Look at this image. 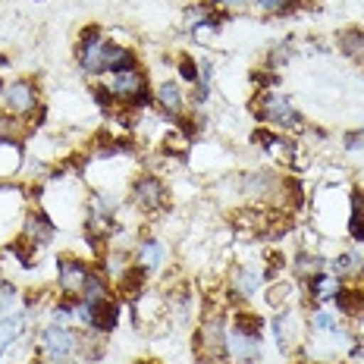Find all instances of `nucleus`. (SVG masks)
I'll use <instances>...</instances> for the list:
<instances>
[{
    "mask_svg": "<svg viewBox=\"0 0 364 364\" xmlns=\"http://www.w3.org/2000/svg\"><path fill=\"white\" fill-rule=\"evenodd\" d=\"M41 348L50 364H66L73 352H79V336L73 330H66L63 323H54V327L41 333Z\"/></svg>",
    "mask_w": 364,
    "mask_h": 364,
    "instance_id": "2",
    "label": "nucleus"
},
{
    "mask_svg": "<svg viewBox=\"0 0 364 364\" xmlns=\"http://www.w3.org/2000/svg\"><path fill=\"white\" fill-rule=\"evenodd\" d=\"M179 75H182L186 82H198V66H195V60L188 57V54L179 57Z\"/></svg>",
    "mask_w": 364,
    "mask_h": 364,
    "instance_id": "25",
    "label": "nucleus"
},
{
    "mask_svg": "<svg viewBox=\"0 0 364 364\" xmlns=\"http://www.w3.org/2000/svg\"><path fill=\"white\" fill-rule=\"evenodd\" d=\"M145 279H148V270L141 267V264L126 267L123 273H119V292H123L126 299H139L141 289H145Z\"/></svg>",
    "mask_w": 364,
    "mask_h": 364,
    "instance_id": "12",
    "label": "nucleus"
},
{
    "mask_svg": "<svg viewBox=\"0 0 364 364\" xmlns=\"http://www.w3.org/2000/svg\"><path fill=\"white\" fill-rule=\"evenodd\" d=\"M261 327H264V321L257 314H252V311H236L232 314V330L242 333V336L261 339Z\"/></svg>",
    "mask_w": 364,
    "mask_h": 364,
    "instance_id": "18",
    "label": "nucleus"
},
{
    "mask_svg": "<svg viewBox=\"0 0 364 364\" xmlns=\"http://www.w3.org/2000/svg\"><path fill=\"white\" fill-rule=\"evenodd\" d=\"M110 299V286L104 283L101 273H88L85 286H82V301H104Z\"/></svg>",
    "mask_w": 364,
    "mask_h": 364,
    "instance_id": "20",
    "label": "nucleus"
},
{
    "mask_svg": "<svg viewBox=\"0 0 364 364\" xmlns=\"http://www.w3.org/2000/svg\"><path fill=\"white\" fill-rule=\"evenodd\" d=\"M26 135V123L22 117H13V113H0V141H16Z\"/></svg>",
    "mask_w": 364,
    "mask_h": 364,
    "instance_id": "21",
    "label": "nucleus"
},
{
    "mask_svg": "<svg viewBox=\"0 0 364 364\" xmlns=\"http://www.w3.org/2000/svg\"><path fill=\"white\" fill-rule=\"evenodd\" d=\"M0 66H10V57H4V54H0Z\"/></svg>",
    "mask_w": 364,
    "mask_h": 364,
    "instance_id": "29",
    "label": "nucleus"
},
{
    "mask_svg": "<svg viewBox=\"0 0 364 364\" xmlns=\"http://www.w3.org/2000/svg\"><path fill=\"white\" fill-rule=\"evenodd\" d=\"M279 182L270 170H257V173H248L245 182H242V192L252 195V198H267L270 192H277Z\"/></svg>",
    "mask_w": 364,
    "mask_h": 364,
    "instance_id": "11",
    "label": "nucleus"
},
{
    "mask_svg": "<svg viewBox=\"0 0 364 364\" xmlns=\"http://www.w3.org/2000/svg\"><path fill=\"white\" fill-rule=\"evenodd\" d=\"M226 348H230V355L242 364H255L261 358V339H252V336H242V333H226Z\"/></svg>",
    "mask_w": 364,
    "mask_h": 364,
    "instance_id": "7",
    "label": "nucleus"
},
{
    "mask_svg": "<svg viewBox=\"0 0 364 364\" xmlns=\"http://www.w3.org/2000/svg\"><path fill=\"white\" fill-rule=\"evenodd\" d=\"M75 60H79L82 73H88V75L107 73V66H104V38H101V41H91V44H79Z\"/></svg>",
    "mask_w": 364,
    "mask_h": 364,
    "instance_id": "9",
    "label": "nucleus"
},
{
    "mask_svg": "<svg viewBox=\"0 0 364 364\" xmlns=\"http://www.w3.org/2000/svg\"><path fill=\"white\" fill-rule=\"evenodd\" d=\"M88 273L91 270L79 257H70V255L57 257V277H60V292L63 295H82V286H85Z\"/></svg>",
    "mask_w": 364,
    "mask_h": 364,
    "instance_id": "4",
    "label": "nucleus"
},
{
    "mask_svg": "<svg viewBox=\"0 0 364 364\" xmlns=\"http://www.w3.org/2000/svg\"><path fill=\"white\" fill-rule=\"evenodd\" d=\"M257 283H261V273H257V270H242L236 277V283H232V289L242 292V295H255Z\"/></svg>",
    "mask_w": 364,
    "mask_h": 364,
    "instance_id": "23",
    "label": "nucleus"
},
{
    "mask_svg": "<svg viewBox=\"0 0 364 364\" xmlns=\"http://www.w3.org/2000/svg\"><path fill=\"white\" fill-rule=\"evenodd\" d=\"M4 104H6V113H13V117H32V110H38L35 85L26 79L10 82L4 88Z\"/></svg>",
    "mask_w": 364,
    "mask_h": 364,
    "instance_id": "3",
    "label": "nucleus"
},
{
    "mask_svg": "<svg viewBox=\"0 0 364 364\" xmlns=\"http://www.w3.org/2000/svg\"><path fill=\"white\" fill-rule=\"evenodd\" d=\"M255 113L261 119H267V123L279 126V129L301 126V117H299V110L292 107V101L283 95H277V91H264V95L255 101Z\"/></svg>",
    "mask_w": 364,
    "mask_h": 364,
    "instance_id": "1",
    "label": "nucleus"
},
{
    "mask_svg": "<svg viewBox=\"0 0 364 364\" xmlns=\"http://www.w3.org/2000/svg\"><path fill=\"white\" fill-rule=\"evenodd\" d=\"M107 88H110L113 97H123V101H129V104H132L135 97L141 95V91H148L145 75H141L139 70H132V73H117V75H113V79L107 82Z\"/></svg>",
    "mask_w": 364,
    "mask_h": 364,
    "instance_id": "5",
    "label": "nucleus"
},
{
    "mask_svg": "<svg viewBox=\"0 0 364 364\" xmlns=\"http://www.w3.org/2000/svg\"><path fill=\"white\" fill-rule=\"evenodd\" d=\"M308 292L314 301H327L333 295L339 292V279L336 277H327V273H314V277L308 279Z\"/></svg>",
    "mask_w": 364,
    "mask_h": 364,
    "instance_id": "14",
    "label": "nucleus"
},
{
    "mask_svg": "<svg viewBox=\"0 0 364 364\" xmlns=\"http://www.w3.org/2000/svg\"><path fill=\"white\" fill-rule=\"evenodd\" d=\"M104 66H107L110 75L132 73L135 66H139V60H135V54L129 48H119V44H113V41H104Z\"/></svg>",
    "mask_w": 364,
    "mask_h": 364,
    "instance_id": "8",
    "label": "nucleus"
},
{
    "mask_svg": "<svg viewBox=\"0 0 364 364\" xmlns=\"http://www.w3.org/2000/svg\"><path fill=\"white\" fill-rule=\"evenodd\" d=\"M164 255H166V248L161 245V242H157V239H148L145 245L139 248V264H141L145 270H157V267L164 264Z\"/></svg>",
    "mask_w": 364,
    "mask_h": 364,
    "instance_id": "19",
    "label": "nucleus"
},
{
    "mask_svg": "<svg viewBox=\"0 0 364 364\" xmlns=\"http://www.w3.org/2000/svg\"><path fill=\"white\" fill-rule=\"evenodd\" d=\"M314 327H321V330H336V317H333V314H317V317H314Z\"/></svg>",
    "mask_w": 364,
    "mask_h": 364,
    "instance_id": "27",
    "label": "nucleus"
},
{
    "mask_svg": "<svg viewBox=\"0 0 364 364\" xmlns=\"http://www.w3.org/2000/svg\"><path fill=\"white\" fill-rule=\"evenodd\" d=\"M339 48H343L346 57L352 60H364V32H343L339 35Z\"/></svg>",
    "mask_w": 364,
    "mask_h": 364,
    "instance_id": "22",
    "label": "nucleus"
},
{
    "mask_svg": "<svg viewBox=\"0 0 364 364\" xmlns=\"http://www.w3.org/2000/svg\"><path fill=\"white\" fill-rule=\"evenodd\" d=\"M333 299H336V308L346 311V314L364 311V289H358V286H339V292Z\"/></svg>",
    "mask_w": 364,
    "mask_h": 364,
    "instance_id": "15",
    "label": "nucleus"
},
{
    "mask_svg": "<svg viewBox=\"0 0 364 364\" xmlns=\"http://www.w3.org/2000/svg\"><path fill=\"white\" fill-rule=\"evenodd\" d=\"M132 201L139 204L141 210H157L164 201V186L157 179H139L132 188Z\"/></svg>",
    "mask_w": 364,
    "mask_h": 364,
    "instance_id": "10",
    "label": "nucleus"
},
{
    "mask_svg": "<svg viewBox=\"0 0 364 364\" xmlns=\"http://www.w3.org/2000/svg\"><path fill=\"white\" fill-rule=\"evenodd\" d=\"M22 164V151L16 141H0V179H10Z\"/></svg>",
    "mask_w": 364,
    "mask_h": 364,
    "instance_id": "17",
    "label": "nucleus"
},
{
    "mask_svg": "<svg viewBox=\"0 0 364 364\" xmlns=\"http://www.w3.org/2000/svg\"><path fill=\"white\" fill-rule=\"evenodd\" d=\"M22 236L32 239L35 245H44V242H50V236H54V220L44 214L41 208H32L26 214V223H22Z\"/></svg>",
    "mask_w": 364,
    "mask_h": 364,
    "instance_id": "6",
    "label": "nucleus"
},
{
    "mask_svg": "<svg viewBox=\"0 0 364 364\" xmlns=\"http://www.w3.org/2000/svg\"><path fill=\"white\" fill-rule=\"evenodd\" d=\"M13 299H16V286H13V283H0V314L13 305Z\"/></svg>",
    "mask_w": 364,
    "mask_h": 364,
    "instance_id": "26",
    "label": "nucleus"
},
{
    "mask_svg": "<svg viewBox=\"0 0 364 364\" xmlns=\"http://www.w3.org/2000/svg\"><path fill=\"white\" fill-rule=\"evenodd\" d=\"M295 267H299V273H308V277H314V273H321L323 261L317 255H299V261H295Z\"/></svg>",
    "mask_w": 364,
    "mask_h": 364,
    "instance_id": "24",
    "label": "nucleus"
},
{
    "mask_svg": "<svg viewBox=\"0 0 364 364\" xmlns=\"http://www.w3.org/2000/svg\"><path fill=\"white\" fill-rule=\"evenodd\" d=\"M214 4H248V0H214Z\"/></svg>",
    "mask_w": 364,
    "mask_h": 364,
    "instance_id": "28",
    "label": "nucleus"
},
{
    "mask_svg": "<svg viewBox=\"0 0 364 364\" xmlns=\"http://www.w3.org/2000/svg\"><path fill=\"white\" fill-rule=\"evenodd\" d=\"M22 327H26V314H6V317H0V355H4L6 348H10L22 336Z\"/></svg>",
    "mask_w": 364,
    "mask_h": 364,
    "instance_id": "13",
    "label": "nucleus"
},
{
    "mask_svg": "<svg viewBox=\"0 0 364 364\" xmlns=\"http://www.w3.org/2000/svg\"><path fill=\"white\" fill-rule=\"evenodd\" d=\"M157 104H161L166 113H182V104H186V97H182L179 82H164V85L157 88Z\"/></svg>",
    "mask_w": 364,
    "mask_h": 364,
    "instance_id": "16",
    "label": "nucleus"
}]
</instances>
